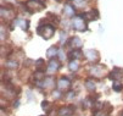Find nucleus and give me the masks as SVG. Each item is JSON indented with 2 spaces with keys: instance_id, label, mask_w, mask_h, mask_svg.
I'll list each match as a JSON object with an SVG mask.
<instances>
[{
  "instance_id": "9d476101",
  "label": "nucleus",
  "mask_w": 123,
  "mask_h": 116,
  "mask_svg": "<svg viewBox=\"0 0 123 116\" xmlns=\"http://www.w3.org/2000/svg\"><path fill=\"white\" fill-rule=\"evenodd\" d=\"M49 105H50V104H49L48 102H45V100H44V102H42V108H43L44 110H46V111H50Z\"/></svg>"
},
{
  "instance_id": "6e6552de",
  "label": "nucleus",
  "mask_w": 123,
  "mask_h": 116,
  "mask_svg": "<svg viewBox=\"0 0 123 116\" xmlns=\"http://www.w3.org/2000/svg\"><path fill=\"white\" fill-rule=\"evenodd\" d=\"M69 70L71 71H77L78 70V64L76 61H71L69 62Z\"/></svg>"
},
{
  "instance_id": "f257e3e1",
  "label": "nucleus",
  "mask_w": 123,
  "mask_h": 116,
  "mask_svg": "<svg viewBox=\"0 0 123 116\" xmlns=\"http://www.w3.org/2000/svg\"><path fill=\"white\" fill-rule=\"evenodd\" d=\"M76 111V108L73 105H63L57 110L59 116H72Z\"/></svg>"
},
{
  "instance_id": "9b49d317",
  "label": "nucleus",
  "mask_w": 123,
  "mask_h": 116,
  "mask_svg": "<svg viewBox=\"0 0 123 116\" xmlns=\"http://www.w3.org/2000/svg\"><path fill=\"white\" fill-rule=\"evenodd\" d=\"M66 95H67V98H68V99H73V98L76 97V93H74L73 90H71V92H68Z\"/></svg>"
},
{
  "instance_id": "0eeeda50",
  "label": "nucleus",
  "mask_w": 123,
  "mask_h": 116,
  "mask_svg": "<svg viewBox=\"0 0 123 116\" xmlns=\"http://www.w3.org/2000/svg\"><path fill=\"white\" fill-rule=\"evenodd\" d=\"M112 89L115 92H121L123 89V84H121L119 82H113V86H112Z\"/></svg>"
},
{
  "instance_id": "423d86ee",
  "label": "nucleus",
  "mask_w": 123,
  "mask_h": 116,
  "mask_svg": "<svg viewBox=\"0 0 123 116\" xmlns=\"http://www.w3.org/2000/svg\"><path fill=\"white\" fill-rule=\"evenodd\" d=\"M17 66H18V62L17 61H11V60L6 61V67H9V69H16Z\"/></svg>"
},
{
  "instance_id": "1a4fd4ad",
  "label": "nucleus",
  "mask_w": 123,
  "mask_h": 116,
  "mask_svg": "<svg viewBox=\"0 0 123 116\" xmlns=\"http://www.w3.org/2000/svg\"><path fill=\"white\" fill-rule=\"evenodd\" d=\"M56 52H57V46H51V49L48 52V56L51 58L52 55H55V54H56Z\"/></svg>"
},
{
  "instance_id": "7ed1b4c3",
  "label": "nucleus",
  "mask_w": 123,
  "mask_h": 116,
  "mask_svg": "<svg viewBox=\"0 0 123 116\" xmlns=\"http://www.w3.org/2000/svg\"><path fill=\"white\" fill-rule=\"evenodd\" d=\"M69 86H71V79L67 76H61V78L57 82V87L59 88H68Z\"/></svg>"
},
{
  "instance_id": "39448f33",
  "label": "nucleus",
  "mask_w": 123,
  "mask_h": 116,
  "mask_svg": "<svg viewBox=\"0 0 123 116\" xmlns=\"http://www.w3.org/2000/svg\"><path fill=\"white\" fill-rule=\"evenodd\" d=\"M85 86H86V89L89 90V92H94V90H95V83H94L90 78L85 81Z\"/></svg>"
},
{
  "instance_id": "f03ea898",
  "label": "nucleus",
  "mask_w": 123,
  "mask_h": 116,
  "mask_svg": "<svg viewBox=\"0 0 123 116\" xmlns=\"http://www.w3.org/2000/svg\"><path fill=\"white\" fill-rule=\"evenodd\" d=\"M122 76H123V70L122 69H118V67H115L113 71L109 75V78H111L113 81H118V79L122 78Z\"/></svg>"
},
{
  "instance_id": "f8f14e48",
  "label": "nucleus",
  "mask_w": 123,
  "mask_h": 116,
  "mask_svg": "<svg viewBox=\"0 0 123 116\" xmlns=\"http://www.w3.org/2000/svg\"><path fill=\"white\" fill-rule=\"evenodd\" d=\"M56 1H61V0H56Z\"/></svg>"
},
{
  "instance_id": "20e7f679",
  "label": "nucleus",
  "mask_w": 123,
  "mask_h": 116,
  "mask_svg": "<svg viewBox=\"0 0 123 116\" xmlns=\"http://www.w3.org/2000/svg\"><path fill=\"white\" fill-rule=\"evenodd\" d=\"M49 70L50 71H56V70H59L60 69V66H61V64L56 60V59H51L50 61H49Z\"/></svg>"
}]
</instances>
